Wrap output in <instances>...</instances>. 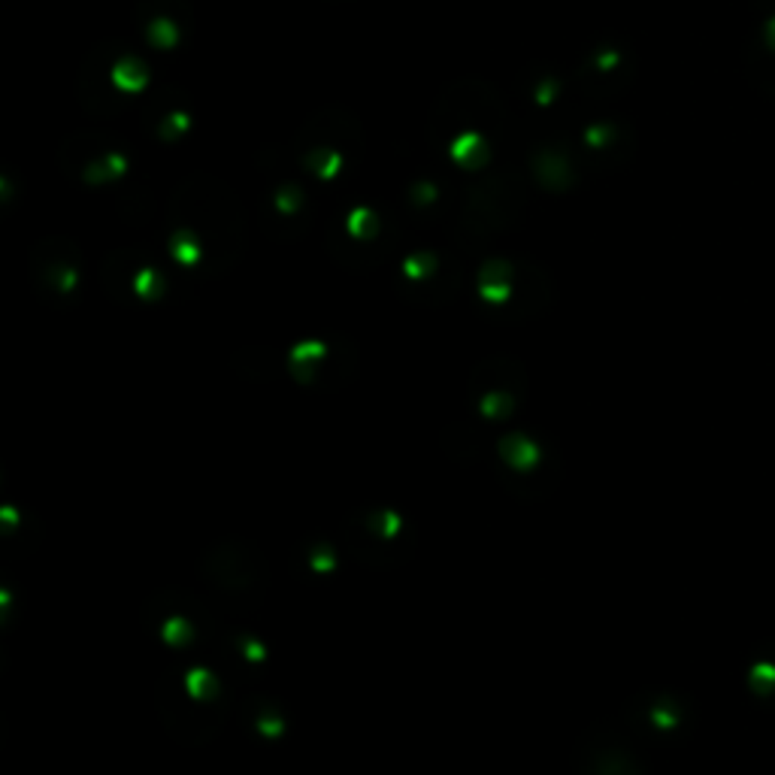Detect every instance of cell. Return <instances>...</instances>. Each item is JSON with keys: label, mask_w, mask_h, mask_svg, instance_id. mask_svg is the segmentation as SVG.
<instances>
[{"label": "cell", "mask_w": 775, "mask_h": 775, "mask_svg": "<svg viewBox=\"0 0 775 775\" xmlns=\"http://www.w3.org/2000/svg\"><path fill=\"white\" fill-rule=\"evenodd\" d=\"M503 457L509 461L515 469H527L536 461V446L530 439H524L521 434H512L509 439H503Z\"/></svg>", "instance_id": "cell-1"}]
</instances>
